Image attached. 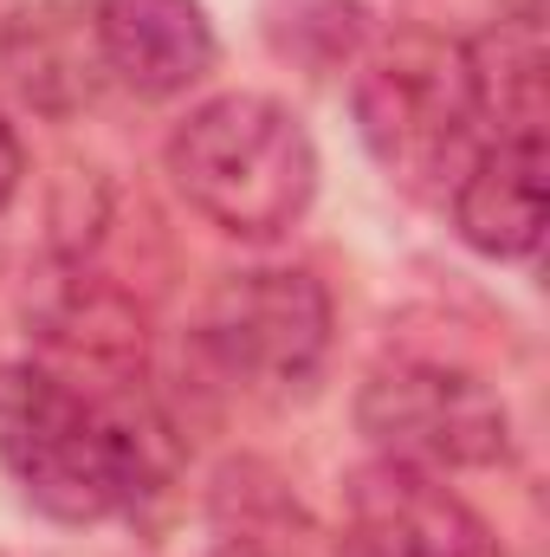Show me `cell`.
I'll return each instance as SVG.
<instances>
[{
    "instance_id": "cell-3",
    "label": "cell",
    "mask_w": 550,
    "mask_h": 557,
    "mask_svg": "<svg viewBox=\"0 0 550 557\" xmlns=\"http://www.w3.org/2000/svg\"><path fill=\"white\" fill-rule=\"evenodd\" d=\"M350 117L370 162L409 201H434L479 156V98L466 72V46L440 33L383 39L350 85Z\"/></svg>"
},
{
    "instance_id": "cell-1",
    "label": "cell",
    "mask_w": 550,
    "mask_h": 557,
    "mask_svg": "<svg viewBox=\"0 0 550 557\" xmlns=\"http://www.w3.org/2000/svg\"><path fill=\"white\" fill-rule=\"evenodd\" d=\"M155 421L78 396L46 363H0V473L59 525L117 519L155 493Z\"/></svg>"
},
{
    "instance_id": "cell-12",
    "label": "cell",
    "mask_w": 550,
    "mask_h": 557,
    "mask_svg": "<svg viewBox=\"0 0 550 557\" xmlns=\"http://www.w3.org/2000/svg\"><path fill=\"white\" fill-rule=\"evenodd\" d=\"M466 46V72H473V98L479 117L492 124V137H545L550 117V78H545V39L538 26L499 20Z\"/></svg>"
},
{
    "instance_id": "cell-7",
    "label": "cell",
    "mask_w": 550,
    "mask_h": 557,
    "mask_svg": "<svg viewBox=\"0 0 550 557\" xmlns=\"http://www.w3.org/2000/svg\"><path fill=\"white\" fill-rule=\"evenodd\" d=\"M91 39H98L104 78H117L149 104L195 91L221 59L214 20L201 0H98Z\"/></svg>"
},
{
    "instance_id": "cell-13",
    "label": "cell",
    "mask_w": 550,
    "mask_h": 557,
    "mask_svg": "<svg viewBox=\"0 0 550 557\" xmlns=\"http://www.w3.org/2000/svg\"><path fill=\"white\" fill-rule=\"evenodd\" d=\"M20 188H26V143H20V131L0 111V214L20 201Z\"/></svg>"
},
{
    "instance_id": "cell-2",
    "label": "cell",
    "mask_w": 550,
    "mask_h": 557,
    "mask_svg": "<svg viewBox=\"0 0 550 557\" xmlns=\"http://www.w3.org/2000/svg\"><path fill=\"white\" fill-rule=\"evenodd\" d=\"M175 195L227 240L266 247L317 201V143L291 104L266 91H221L162 143Z\"/></svg>"
},
{
    "instance_id": "cell-11",
    "label": "cell",
    "mask_w": 550,
    "mask_h": 557,
    "mask_svg": "<svg viewBox=\"0 0 550 557\" xmlns=\"http://www.w3.org/2000/svg\"><path fill=\"white\" fill-rule=\"evenodd\" d=\"M214 519L234 557H357L350 539L317 525L266 467H234L214 493Z\"/></svg>"
},
{
    "instance_id": "cell-9",
    "label": "cell",
    "mask_w": 550,
    "mask_h": 557,
    "mask_svg": "<svg viewBox=\"0 0 550 557\" xmlns=\"http://www.w3.org/2000/svg\"><path fill=\"white\" fill-rule=\"evenodd\" d=\"M39 344H46V370L65 376L85 396V376L98 383H124L142 357V318L130 311L124 292L98 285V278H72L46 311H39Z\"/></svg>"
},
{
    "instance_id": "cell-10",
    "label": "cell",
    "mask_w": 550,
    "mask_h": 557,
    "mask_svg": "<svg viewBox=\"0 0 550 557\" xmlns=\"http://www.w3.org/2000/svg\"><path fill=\"white\" fill-rule=\"evenodd\" d=\"M7 72L13 85L46 104V111H72L91 98L98 85V39H91V13L72 0H52L39 13H20L7 26Z\"/></svg>"
},
{
    "instance_id": "cell-6",
    "label": "cell",
    "mask_w": 550,
    "mask_h": 557,
    "mask_svg": "<svg viewBox=\"0 0 550 557\" xmlns=\"http://www.w3.org/2000/svg\"><path fill=\"white\" fill-rule=\"evenodd\" d=\"M343 539L357 557H492L486 519L447 486V473L383 454L343 480Z\"/></svg>"
},
{
    "instance_id": "cell-4",
    "label": "cell",
    "mask_w": 550,
    "mask_h": 557,
    "mask_svg": "<svg viewBox=\"0 0 550 557\" xmlns=\"http://www.w3.org/2000/svg\"><path fill=\"white\" fill-rule=\"evenodd\" d=\"M337 311L324 278L304 267H247L227 273L201 305V357L247 396L291 403L311 396V383L330 363Z\"/></svg>"
},
{
    "instance_id": "cell-8",
    "label": "cell",
    "mask_w": 550,
    "mask_h": 557,
    "mask_svg": "<svg viewBox=\"0 0 550 557\" xmlns=\"http://www.w3.org/2000/svg\"><path fill=\"white\" fill-rule=\"evenodd\" d=\"M453 201V234L479 260H532L545 240V208H550V156L545 137H492L479 156L460 169L447 188Z\"/></svg>"
},
{
    "instance_id": "cell-5",
    "label": "cell",
    "mask_w": 550,
    "mask_h": 557,
    "mask_svg": "<svg viewBox=\"0 0 550 557\" xmlns=\"http://www.w3.org/2000/svg\"><path fill=\"white\" fill-rule=\"evenodd\" d=\"M357 428L383 460H409L427 473L499 467L512 454L505 396L453 357H383L357 389Z\"/></svg>"
},
{
    "instance_id": "cell-14",
    "label": "cell",
    "mask_w": 550,
    "mask_h": 557,
    "mask_svg": "<svg viewBox=\"0 0 550 557\" xmlns=\"http://www.w3.org/2000/svg\"><path fill=\"white\" fill-rule=\"evenodd\" d=\"M505 7H512L518 26H538V7H545V0H505Z\"/></svg>"
}]
</instances>
